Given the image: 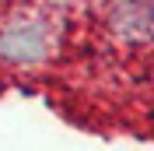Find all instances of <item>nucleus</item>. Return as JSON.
Instances as JSON below:
<instances>
[{
	"label": "nucleus",
	"mask_w": 154,
	"mask_h": 151,
	"mask_svg": "<svg viewBox=\"0 0 154 151\" xmlns=\"http://www.w3.org/2000/svg\"><path fill=\"white\" fill-rule=\"evenodd\" d=\"M46 53V28L38 21H14L0 35V56L11 63H35Z\"/></svg>",
	"instance_id": "obj_1"
}]
</instances>
